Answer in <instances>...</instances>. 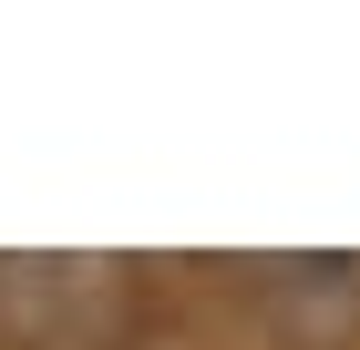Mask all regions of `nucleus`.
<instances>
[]
</instances>
